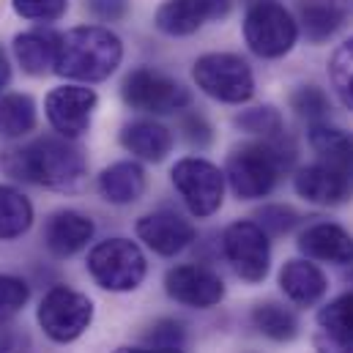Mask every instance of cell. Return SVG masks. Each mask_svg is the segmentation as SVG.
I'll use <instances>...</instances> for the list:
<instances>
[{"label":"cell","mask_w":353,"mask_h":353,"mask_svg":"<svg viewBox=\"0 0 353 353\" xmlns=\"http://www.w3.org/2000/svg\"><path fill=\"white\" fill-rule=\"evenodd\" d=\"M0 168L17 181H28L36 186L74 192L88 176V162L83 151L69 137H39L19 148H6L0 154Z\"/></svg>","instance_id":"6da1fadb"},{"label":"cell","mask_w":353,"mask_h":353,"mask_svg":"<svg viewBox=\"0 0 353 353\" xmlns=\"http://www.w3.org/2000/svg\"><path fill=\"white\" fill-rule=\"evenodd\" d=\"M123 61L121 39L101 25H80L61 36L52 72L66 80L101 83Z\"/></svg>","instance_id":"7a4b0ae2"},{"label":"cell","mask_w":353,"mask_h":353,"mask_svg":"<svg viewBox=\"0 0 353 353\" xmlns=\"http://www.w3.org/2000/svg\"><path fill=\"white\" fill-rule=\"evenodd\" d=\"M293 145L285 148V137L244 143L228 157L225 178L236 197L258 200L274 192L282 173L293 165Z\"/></svg>","instance_id":"3957f363"},{"label":"cell","mask_w":353,"mask_h":353,"mask_svg":"<svg viewBox=\"0 0 353 353\" xmlns=\"http://www.w3.org/2000/svg\"><path fill=\"white\" fill-rule=\"evenodd\" d=\"M88 274L93 282L112 293L137 290L148 274L143 250L129 239H107L88 255Z\"/></svg>","instance_id":"277c9868"},{"label":"cell","mask_w":353,"mask_h":353,"mask_svg":"<svg viewBox=\"0 0 353 353\" xmlns=\"http://www.w3.org/2000/svg\"><path fill=\"white\" fill-rule=\"evenodd\" d=\"M192 77L205 96L225 104H244L255 96V74L241 55L208 52L194 61Z\"/></svg>","instance_id":"5b68a950"},{"label":"cell","mask_w":353,"mask_h":353,"mask_svg":"<svg viewBox=\"0 0 353 353\" xmlns=\"http://www.w3.org/2000/svg\"><path fill=\"white\" fill-rule=\"evenodd\" d=\"M296 39H299V25L285 6L274 0H261L247 8L244 41L258 58L274 61V58L288 55Z\"/></svg>","instance_id":"8992f818"},{"label":"cell","mask_w":353,"mask_h":353,"mask_svg":"<svg viewBox=\"0 0 353 353\" xmlns=\"http://www.w3.org/2000/svg\"><path fill=\"white\" fill-rule=\"evenodd\" d=\"M173 186L197 219L214 216L225 200V170L200 157H186L173 165Z\"/></svg>","instance_id":"52a82bcc"},{"label":"cell","mask_w":353,"mask_h":353,"mask_svg":"<svg viewBox=\"0 0 353 353\" xmlns=\"http://www.w3.org/2000/svg\"><path fill=\"white\" fill-rule=\"evenodd\" d=\"M36 318L50 340L74 343L88 332L90 321H93V301L80 290L58 285L47 290V296L39 304Z\"/></svg>","instance_id":"ba28073f"},{"label":"cell","mask_w":353,"mask_h":353,"mask_svg":"<svg viewBox=\"0 0 353 353\" xmlns=\"http://www.w3.org/2000/svg\"><path fill=\"white\" fill-rule=\"evenodd\" d=\"M121 96L132 110L140 112H151V115H168V112H178L183 107H189L192 96L178 80L140 66L134 72H129L121 83Z\"/></svg>","instance_id":"9c48e42d"},{"label":"cell","mask_w":353,"mask_h":353,"mask_svg":"<svg viewBox=\"0 0 353 353\" xmlns=\"http://www.w3.org/2000/svg\"><path fill=\"white\" fill-rule=\"evenodd\" d=\"M222 252L244 282H263L271 268V244L265 230L252 219H239L222 233Z\"/></svg>","instance_id":"30bf717a"},{"label":"cell","mask_w":353,"mask_h":353,"mask_svg":"<svg viewBox=\"0 0 353 353\" xmlns=\"http://www.w3.org/2000/svg\"><path fill=\"white\" fill-rule=\"evenodd\" d=\"M96 104H99V96L88 85H61L47 93L44 112H47L50 126L61 137L74 140L90 129Z\"/></svg>","instance_id":"8fae6325"},{"label":"cell","mask_w":353,"mask_h":353,"mask_svg":"<svg viewBox=\"0 0 353 353\" xmlns=\"http://www.w3.org/2000/svg\"><path fill=\"white\" fill-rule=\"evenodd\" d=\"M165 290L183 307L211 310L225 299V282L205 265H176L165 274Z\"/></svg>","instance_id":"7c38bea8"},{"label":"cell","mask_w":353,"mask_h":353,"mask_svg":"<svg viewBox=\"0 0 353 353\" xmlns=\"http://www.w3.org/2000/svg\"><path fill=\"white\" fill-rule=\"evenodd\" d=\"M137 236H140V241H143L148 250H154L157 255L173 258V255L183 252V250L194 241L197 230H194V225H192L189 219H183L181 214L170 211V208H162V211H154V214L140 216V222H137Z\"/></svg>","instance_id":"4fadbf2b"},{"label":"cell","mask_w":353,"mask_h":353,"mask_svg":"<svg viewBox=\"0 0 353 353\" xmlns=\"http://www.w3.org/2000/svg\"><path fill=\"white\" fill-rule=\"evenodd\" d=\"M230 11V0H165L157 11V28L165 36H192L208 19H222Z\"/></svg>","instance_id":"5bb4252c"},{"label":"cell","mask_w":353,"mask_h":353,"mask_svg":"<svg viewBox=\"0 0 353 353\" xmlns=\"http://www.w3.org/2000/svg\"><path fill=\"white\" fill-rule=\"evenodd\" d=\"M293 189L299 192V197H304L307 203L315 205H340L353 197V181L343 173H337L334 168L315 162L301 168L293 176Z\"/></svg>","instance_id":"9a60e30c"},{"label":"cell","mask_w":353,"mask_h":353,"mask_svg":"<svg viewBox=\"0 0 353 353\" xmlns=\"http://www.w3.org/2000/svg\"><path fill=\"white\" fill-rule=\"evenodd\" d=\"M93 219L72 211V208H61L55 214H50L47 225H44V244L55 258H72L77 252H83L93 239Z\"/></svg>","instance_id":"2e32d148"},{"label":"cell","mask_w":353,"mask_h":353,"mask_svg":"<svg viewBox=\"0 0 353 353\" xmlns=\"http://www.w3.org/2000/svg\"><path fill=\"white\" fill-rule=\"evenodd\" d=\"M299 250L307 255V261H323V263L337 265L353 263V236L334 222L310 225L299 236Z\"/></svg>","instance_id":"e0dca14e"},{"label":"cell","mask_w":353,"mask_h":353,"mask_svg":"<svg viewBox=\"0 0 353 353\" xmlns=\"http://www.w3.org/2000/svg\"><path fill=\"white\" fill-rule=\"evenodd\" d=\"M353 14V0H299V22L312 44L332 39Z\"/></svg>","instance_id":"ac0fdd59"},{"label":"cell","mask_w":353,"mask_h":353,"mask_svg":"<svg viewBox=\"0 0 353 353\" xmlns=\"http://www.w3.org/2000/svg\"><path fill=\"white\" fill-rule=\"evenodd\" d=\"M118 140L129 154H134L137 159H145V162H165L168 154L173 151V132L148 118L126 123L121 129Z\"/></svg>","instance_id":"d6986e66"},{"label":"cell","mask_w":353,"mask_h":353,"mask_svg":"<svg viewBox=\"0 0 353 353\" xmlns=\"http://www.w3.org/2000/svg\"><path fill=\"white\" fill-rule=\"evenodd\" d=\"M279 288L282 293L299 304V307H312L318 304L326 290H329V282H326V274L310 261H288L279 271Z\"/></svg>","instance_id":"ffe728a7"},{"label":"cell","mask_w":353,"mask_h":353,"mask_svg":"<svg viewBox=\"0 0 353 353\" xmlns=\"http://www.w3.org/2000/svg\"><path fill=\"white\" fill-rule=\"evenodd\" d=\"M310 145L318 154V162L334 168L337 173L348 176L353 181V134L345 129L323 123L310 126Z\"/></svg>","instance_id":"44dd1931"},{"label":"cell","mask_w":353,"mask_h":353,"mask_svg":"<svg viewBox=\"0 0 353 353\" xmlns=\"http://www.w3.org/2000/svg\"><path fill=\"white\" fill-rule=\"evenodd\" d=\"M145 186H148V178L137 162H115L104 168L99 176V194L112 205H129L140 200Z\"/></svg>","instance_id":"7402d4cb"},{"label":"cell","mask_w":353,"mask_h":353,"mask_svg":"<svg viewBox=\"0 0 353 353\" xmlns=\"http://www.w3.org/2000/svg\"><path fill=\"white\" fill-rule=\"evenodd\" d=\"M58 44H61V36L55 30H44V28L25 30L14 39V55L28 74L41 77L55 66Z\"/></svg>","instance_id":"603a6c76"},{"label":"cell","mask_w":353,"mask_h":353,"mask_svg":"<svg viewBox=\"0 0 353 353\" xmlns=\"http://www.w3.org/2000/svg\"><path fill=\"white\" fill-rule=\"evenodd\" d=\"M36 101L28 93H8L0 99V137L17 140L36 129Z\"/></svg>","instance_id":"cb8c5ba5"},{"label":"cell","mask_w":353,"mask_h":353,"mask_svg":"<svg viewBox=\"0 0 353 353\" xmlns=\"http://www.w3.org/2000/svg\"><path fill=\"white\" fill-rule=\"evenodd\" d=\"M33 225V205L30 200L14 189L0 183V241L19 239Z\"/></svg>","instance_id":"d4e9b609"},{"label":"cell","mask_w":353,"mask_h":353,"mask_svg":"<svg viewBox=\"0 0 353 353\" xmlns=\"http://www.w3.org/2000/svg\"><path fill=\"white\" fill-rule=\"evenodd\" d=\"M252 323L255 329L274 340V343H290L299 337V321L290 310H285L282 304H274V301H265V304H258L252 310Z\"/></svg>","instance_id":"484cf974"},{"label":"cell","mask_w":353,"mask_h":353,"mask_svg":"<svg viewBox=\"0 0 353 353\" xmlns=\"http://www.w3.org/2000/svg\"><path fill=\"white\" fill-rule=\"evenodd\" d=\"M318 326H321V334L353 345V293H343L340 299L329 301L318 312Z\"/></svg>","instance_id":"4316f807"},{"label":"cell","mask_w":353,"mask_h":353,"mask_svg":"<svg viewBox=\"0 0 353 353\" xmlns=\"http://www.w3.org/2000/svg\"><path fill=\"white\" fill-rule=\"evenodd\" d=\"M236 126L247 134H255L261 140H279L285 137V123L276 107L265 104V107H252L236 115Z\"/></svg>","instance_id":"83f0119b"},{"label":"cell","mask_w":353,"mask_h":353,"mask_svg":"<svg viewBox=\"0 0 353 353\" xmlns=\"http://www.w3.org/2000/svg\"><path fill=\"white\" fill-rule=\"evenodd\" d=\"M329 80H332L334 93L340 96V101L348 110H353V36L334 50L329 61Z\"/></svg>","instance_id":"f1b7e54d"},{"label":"cell","mask_w":353,"mask_h":353,"mask_svg":"<svg viewBox=\"0 0 353 353\" xmlns=\"http://www.w3.org/2000/svg\"><path fill=\"white\" fill-rule=\"evenodd\" d=\"M290 110L299 118L310 121V123H323L326 115H329V110H332V104H329V96L321 88L301 85V88H296L290 93Z\"/></svg>","instance_id":"f546056e"},{"label":"cell","mask_w":353,"mask_h":353,"mask_svg":"<svg viewBox=\"0 0 353 353\" xmlns=\"http://www.w3.org/2000/svg\"><path fill=\"white\" fill-rule=\"evenodd\" d=\"M28 299H30V288L25 279L14 274H0V326L8 323L14 315H19Z\"/></svg>","instance_id":"4dcf8cb0"},{"label":"cell","mask_w":353,"mask_h":353,"mask_svg":"<svg viewBox=\"0 0 353 353\" xmlns=\"http://www.w3.org/2000/svg\"><path fill=\"white\" fill-rule=\"evenodd\" d=\"M14 11L22 19H33V22H55L66 14L69 0H11Z\"/></svg>","instance_id":"1f68e13d"},{"label":"cell","mask_w":353,"mask_h":353,"mask_svg":"<svg viewBox=\"0 0 353 353\" xmlns=\"http://www.w3.org/2000/svg\"><path fill=\"white\" fill-rule=\"evenodd\" d=\"M258 225L265 230V236H285L299 225V214L290 205H265L258 214Z\"/></svg>","instance_id":"d6a6232c"},{"label":"cell","mask_w":353,"mask_h":353,"mask_svg":"<svg viewBox=\"0 0 353 353\" xmlns=\"http://www.w3.org/2000/svg\"><path fill=\"white\" fill-rule=\"evenodd\" d=\"M183 326L176 321H159L148 332V343L157 348H181L183 345Z\"/></svg>","instance_id":"836d02e7"},{"label":"cell","mask_w":353,"mask_h":353,"mask_svg":"<svg viewBox=\"0 0 353 353\" xmlns=\"http://www.w3.org/2000/svg\"><path fill=\"white\" fill-rule=\"evenodd\" d=\"M181 132H183L186 143L194 145V148H205V145L211 143V137H214L208 121H205L203 115H197V112H192V115H186V118L181 121Z\"/></svg>","instance_id":"e575fe53"},{"label":"cell","mask_w":353,"mask_h":353,"mask_svg":"<svg viewBox=\"0 0 353 353\" xmlns=\"http://www.w3.org/2000/svg\"><path fill=\"white\" fill-rule=\"evenodd\" d=\"M88 6L90 11L99 19H104V22H115V19H121L129 11V3L126 0H88Z\"/></svg>","instance_id":"d590c367"},{"label":"cell","mask_w":353,"mask_h":353,"mask_svg":"<svg viewBox=\"0 0 353 353\" xmlns=\"http://www.w3.org/2000/svg\"><path fill=\"white\" fill-rule=\"evenodd\" d=\"M315 348H318V353H353V345L337 343V340H332L326 334H318L315 337Z\"/></svg>","instance_id":"8d00e7d4"},{"label":"cell","mask_w":353,"mask_h":353,"mask_svg":"<svg viewBox=\"0 0 353 353\" xmlns=\"http://www.w3.org/2000/svg\"><path fill=\"white\" fill-rule=\"evenodd\" d=\"M112 353H183L181 348H157V345H151V348H118V351Z\"/></svg>","instance_id":"74e56055"},{"label":"cell","mask_w":353,"mask_h":353,"mask_svg":"<svg viewBox=\"0 0 353 353\" xmlns=\"http://www.w3.org/2000/svg\"><path fill=\"white\" fill-rule=\"evenodd\" d=\"M8 80H11V66H8L6 52L0 50V88H6V85H8Z\"/></svg>","instance_id":"f35d334b"},{"label":"cell","mask_w":353,"mask_h":353,"mask_svg":"<svg viewBox=\"0 0 353 353\" xmlns=\"http://www.w3.org/2000/svg\"><path fill=\"white\" fill-rule=\"evenodd\" d=\"M252 3H261V0H250V6H252Z\"/></svg>","instance_id":"ab89813d"}]
</instances>
